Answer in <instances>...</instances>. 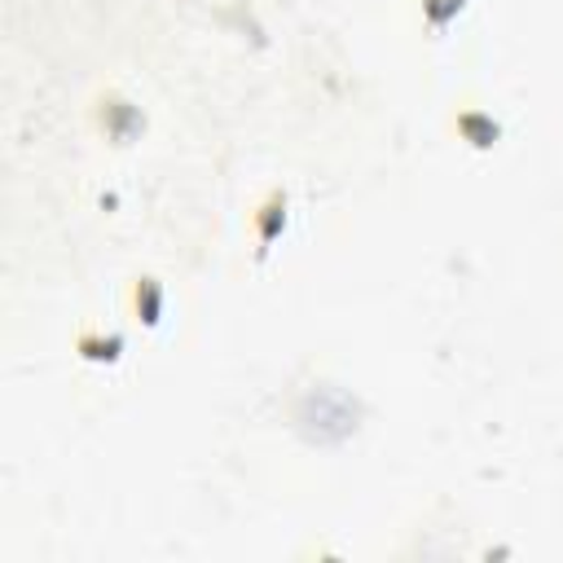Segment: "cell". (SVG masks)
I'll return each mask as SVG.
<instances>
[{"mask_svg":"<svg viewBox=\"0 0 563 563\" xmlns=\"http://www.w3.org/2000/svg\"><path fill=\"white\" fill-rule=\"evenodd\" d=\"M418 4H422V18H427L431 26H444V22H449L466 0H418Z\"/></svg>","mask_w":563,"mask_h":563,"instance_id":"5b68a950","label":"cell"},{"mask_svg":"<svg viewBox=\"0 0 563 563\" xmlns=\"http://www.w3.org/2000/svg\"><path fill=\"white\" fill-rule=\"evenodd\" d=\"M128 299H132V312H136L141 321H158V308H163V286H158L154 277H136Z\"/></svg>","mask_w":563,"mask_h":563,"instance_id":"3957f363","label":"cell"},{"mask_svg":"<svg viewBox=\"0 0 563 563\" xmlns=\"http://www.w3.org/2000/svg\"><path fill=\"white\" fill-rule=\"evenodd\" d=\"M75 347H79V356H88V361H114V356H119V347H123V339H119L114 330L84 325V330L75 334Z\"/></svg>","mask_w":563,"mask_h":563,"instance_id":"7a4b0ae2","label":"cell"},{"mask_svg":"<svg viewBox=\"0 0 563 563\" xmlns=\"http://www.w3.org/2000/svg\"><path fill=\"white\" fill-rule=\"evenodd\" d=\"M457 132L471 141V145H493V136H497V123L488 119V114H479V110H457Z\"/></svg>","mask_w":563,"mask_h":563,"instance_id":"277c9868","label":"cell"},{"mask_svg":"<svg viewBox=\"0 0 563 563\" xmlns=\"http://www.w3.org/2000/svg\"><path fill=\"white\" fill-rule=\"evenodd\" d=\"M251 224H255V242H260V246H264V242H273V238H277V229L286 224V194H282V189H273V194L255 207Z\"/></svg>","mask_w":563,"mask_h":563,"instance_id":"6da1fadb","label":"cell"}]
</instances>
